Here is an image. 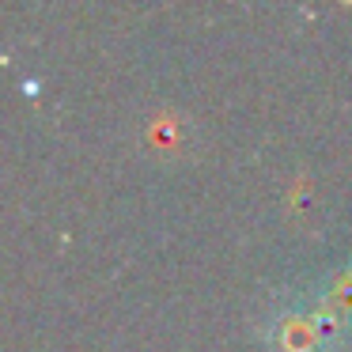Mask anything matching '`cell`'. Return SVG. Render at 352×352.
Returning a JSON list of instances; mask_svg holds the SVG:
<instances>
[{
	"mask_svg": "<svg viewBox=\"0 0 352 352\" xmlns=\"http://www.w3.org/2000/svg\"><path fill=\"white\" fill-rule=\"evenodd\" d=\"M311 299L326 311V318L333 322L341 333H352V269L329 273L326 280L314 288Z\"/></svg>",
	"mask_w": 352,
	"mask_h": 352,
	"instance_id": "2",
	"label": "cell"
},
{
	"mask_svg": "<svg viewBox=\"0 0 352 352\" xmlns=\"http://www.w3.org/2000/svg\"><path fill=\"white\" fill-rule=\"evenodd\" d=\"M261 337L269 341V352H337L349 333H341L311 299V303H276L261 326Z\"/></svg>",
	"mask_w": 352,
	"mask_h": 352,
	"instance_id": "1",
	"label": "cell"
}]
</instances>
